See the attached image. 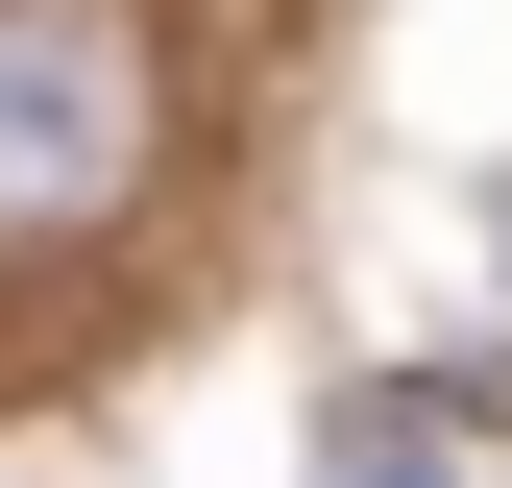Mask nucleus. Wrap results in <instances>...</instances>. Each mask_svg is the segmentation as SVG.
I'll list each match as a JSON object with an SVG mask.
<instances>
[{
	"label": "nucleus",
	"instance_id": "2",
	"mask_svg": "<svg viewBox=\"0 0 512 488\" xmlns=\"http://www.w3.org/2000/svg\"><path fill=\"white\" fill-rule=\"evenodd\" d=\"M317 488H464L439 464V391H317Z\"/></svg>",
	"mask_w": 512,
	"mask_h": 488
},
{
	"label": "nucleus",
	"instance_id": "1",
	"mask_svg": "<svg viewBox=\"0 0 512 488\" xmlns=\"http://www.w3.org/2000/svg\"><path fill=\"white\" fill-rule=\"evenodd\" d=\"M171 171V74L122 0H0V244H98Z\"/></svg>",
	"mask_w": 512,
	"mask_h": 488
}]
</instances>
